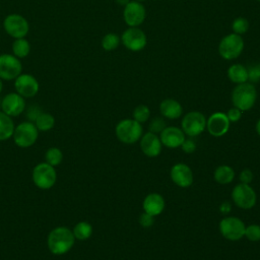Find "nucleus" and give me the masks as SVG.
Instances as JSON below:
<instances>
[{"label": "nucleus", "instance_id": "obj_1", "mask_svg": "<svg viewBox=\"0 0 260 260\" xmlns=\"http://www.w3.org/2000/svg\"><path fill=\"white\" fill-rule=\"evenodd\" d=\"M75 243L73 232L67 226L53 229L47 238V246L53 255H64L68 253Z\"/></svg>", "mask_w": 260, "mask_h": 260}, {"label": "nucleus", "instance_id": "obj_2", "mask_svg": "<svg viewBox=\"0 0 260 260\" xmlns=\"http://www.w3.org/2000/svg\"><path fill=\"white\" fill-rule=\"evenodd\" d=\"M231 98L234 107L240 109L242 112L249 111L256 103L257 90L253 83L247 81L237 84L232 91Z\"/></svg>", "mask_w": 260, "mask_h": 260}, {"label": "nucleus", "instance_id": "obj_3", "mask_svg": "<svg viewBox=\"0 0 260 260\" xmlns=\"http://www.w3.org/2000/svg\"><path fill=\"white\" fill-rule=\"evenodd\" d=\"M142 126L134 119L121 120L115 128L117 138L125 144H133L140 140L142 136Z\"/></svg>", "mask_w": 260, "mask_h": 260}, {"label": "nucleus", "instance_id": "obj_4", "mask_svg": "<svg viewBox=\"0 0 260 260\" xmlns=\"http://www.w3.org/2000/svg\"><path fill=\"white\" fill-rule=\"evenodd\" d=\"M13 140L14 143L22 148H27L32 146L38 137H39V130L34 122L24 121L19 123L13 132Z\"/></svg>", "mask_w": 260, "mask_h": 260}, {"label": "nucleus", "instance_id": "obj_5", "mask_svg": "<svg viewBox=\"0 0 260 260\" xmlns=\"http://www.w3.org/2000/svg\"><path fill=\"white\" fill-rule=\"evenodd\" d=\"M31 179L34 184L42 190H48L52 188L57 181V173L55 167L47 164L46 161L38 164L32 170Z\"/></svg>", "mask_w": 260, "mask_h": 260}, {"label": "nucleus", "instance_id": "obj_6", "mask_svg": "<svg viewBox=\"0 0 260 260\" xmlns=\"http://www.w3.org/2000/svg\"><path fill=\"white\" fill-rule=\"evenodd\" d=\"M4 31L12 39L25 38L29 31L27 19L19 13H10L3 19Z\"/></svg>", "mask_w": 260, "mask_h": 260}, {"label": "nucleus", "instance_id": "obj_7", "mask_svg": "<svg viewBox=\"0 0 260 260\" xmlns=\"http://www.w3.org/2000/svg\"><path fill=\"white\" fill-rule=\"evenodd\" d=\"M244 50V41L240 35L230 34L223 37L218 45V53L225 60L238 58Z\"/></svg>", "mask_w": 260, "mask_h": 260}, {"label": "nucleus", "instance_id": "obj_8", "mask_svg": "<svg viewBox=\"0 0 260 260\" xmlns=\"http://www.w3.org/2000/svg\"><path fill=\"white\" fill-rule=\"evenodd\" d=\"M220 235L229 241H239L245 236L246 225L236 216H225L219 221Z\"/></svg>", "mask_w": 260, "mask_h": 260}, {"label": "nucleus", "instance_id": "obj_9", "mask_svg": "<svg viewBox=\"0 0 260 260\" xmlns=\"http://www.w3.org/2000/svg\"><path fill=\"white\" fill-rule=\"evenodd\" d=\"M232 199L238 207L242 209H251L256 204L257 195L250 184L240 183L234 187L232 191Z\"/></svg>", "mask_w": 260, "mask_h": 260}, {"label": "nucleus", "instance_id": "obj_10", "mask_svg": "<svg viewBox=\"0 0 260 260\" xmlns=\"http://www.w3.org/2000/svg\"><path fill=\"white\" fill-rule=\"evenodd\" d=\"M22 73V64L20 59L13 54H0V78L5 81L14 80Z\"/></svg>", "mask_w": 260, "mask_h": 260}, {"label": "nucleus", "instance_id": "obj_11", "mask_svg": "<svg viewBox=\"0 0 260 260\" xmlns=\"http://www.w3.org/2000/svg\"><path fill=\"white\" fill-rule=\"evenodd\" d=\"M181 125V129L186 135L194 137L200 135L206 129V118L200 112L191 111L184 115Z\"/></svg>", "mask_w": 260, "mask_h": 260}, {"label": "nucleus", "instance_id": "obj_12", "mask_svg": "<svg viewBox=\"0 0 260 260\" xmlns=\"http://www.w3.org/2000/svg\"><path fill=\"white\" fill-rule=\"evenodd\" d=\"M121 42L126 47V49L138 52L144 49L147 43L146 36L142 29H140L138 26H129L127 29H125L121 36Z\"/></svg>", "mask_w": 260, "mask_h": 260}, {"label": "nucleus", "instance_id": "obj_13", "mask_svg": "<svg viewBox=\"0 0 260 260\" xmlns=\"http://www.w3.org/2000/svg\"><path fill=\"white\" fill-rule=\"evenodd\" d=\"M13 81L15 91L24 99L34 98L40 90L38 79L29 73H21Z\"/></svg>", "mask_w": 260, "mask_h": 260}, {"label": "nucleus", "instance_id": "obj_14", "mask_svg": "<svg viewBox=\"0 0 260 260\" xmlns=\"http://www.w3.org/2000/svg\"><path fill=\"white\" fill-rule=\"evenodd\" d=\"M25 107V99L16 91L9 92L1 99V111L11 118L21 115Z\"/></svg>", "mask_w": 260, "mask_h": 260}, {"label": "nucleus", "instance_id": "obj_15", "mask_svg": "<svg viewBox=\"0 0 260 260\" xmlns=\"http://www.w3.org/2000/svg\"><path fill=\"white\" fill-rule=\"evenodd\" d=\"M146 11L141 2L130 1L124 6L123 18L128 26H139L145 19Z\"/></svg>", "mask_w": 260, "mask_h": 260}, {"label": "nucleus", "instance_id": "obj_16", "mask_svg": "<svg viewBox=\"0 0 260 260\" xmlns=\"http://www.w3.org/2000/svg\"><path fill=\"white\" fill-rule=\"evenodd\" d=\"M230 120L225 113L215 112L206 120V129L211 136L220 137L228 133L230 129Z\"/></svg>", "mask_w": 260, "mask_h": 260}, {"label": "nucleus", "instance_id": "obj_17", "mask_svg": "<svg viewBox=\"0 0 260 260\" xmlns=\"http://www.w3.org/2000/svg\"><path fill=\"white\" fill-rule=\"evenodd\" d=\"M170 176L172 181L181 188H188L193 183V172L188 165L183 162L174 165L171 169Z\"/></svg>", "mask_w": 260, "mask_h": 260}, {"label": "nucleus", "instance_id": "obj_18", "mask_svg": "<svg viewBox=\"0 0 260 260\" xmlns=\"http://www.w3.org/2000/svg\"><path fill=\"white\" fill-rule=\"evenodd\" d=\"M159 139L164 146L169 148L181 147L185 140V133L181 128L175 126H167L160 133Z\"/></svg>", "mask_w": 260, "mask_h": 260}, {"label": "nucleus", "instance_id": "obj_19", "mask_svg": "<svg viewBox=\"0 0 260 260\" xmlns=\"http://www.w3.org/2000/svg\"><path fill=\"white\" fill-rule=\"evenodd\" d=\"M141 151L148 157H155L161 151V142L159 136L152 132L143 134L139 140Z\"/></svg>", "mask_w": 260, "mask_h": 260}, {"label": "nucleus", "instance_id": "obj_20", "mask_svg": "<svg viewBox=\"0 0 260 260\" xmlns=\"http://www.w3.org/2000/svg\"><path fill=\"white\" fill-rule=\"evenodd\" d=\"M165 206H166L165 199L158 193H150L146 195L142 202L143 211L152 216L159 215L164 211Z\"/></svg>", "mask_w": 260, "mask_h": 260}, {"label": "nucleus", "instance_id": "obj_21", "mask_svg": "<svg viewBox=\"0 0 260 260\" xmlns=\"http://www.w3.org/2000/svg\"><path fill=\"white\" fill-rule=\"evenodd\" d=\"M159 112L164 118L175 120L182 116L183 108L178 101L174 99H165L159 104Z\"/></svg>", "mask_w": 260, "mask_h": 260}, {"label": "nucleus", "instance_id": "obj_22", "mask_svg": "<svg viewBox=\"0 0 260 260\" xmlns=\"http://www.w3.org/2000/svg\"><path fill=\"white\" fill-rule=\"evenodd\" d=\"M228 77L229 79L236 83H244L248 81V69L246 66L242 64H234L228 69Z\"/></svg>", "mask_w": 260, "mask_h": 260}, {"label": "nucleus", "instance_id": "obj_23", "mask_svg": "<svg viewBox=\"0 0 260 260\" xmlns=\"http://www.w3.org/2000/svg\"><path fill=\"white\" fill-rule=\"evenodd\" d=\"M14 128L15 125L12 118L0 111V141H5L12 137Z\"/></svg>", "mask_w": 260, "mask_h": 260}, {"label": "nucleus", "instance_id": "obj_24", "mask_svg": "<svg viewBox=\"0 0 260 260\" xmlns=\"http://www.w3.org/2000/svg\"><path fill=\"white\" fill-rule=\"evenodd\" d=\"M213 178L215 182H217L220 185H228L232 183V181L235 178V171L233 170L232 167L228 165H220L218 166L214 173H213Z\"/></svg>", "mask_w": 260, "mask_h": 260}, {"label": "nucleus", "instance_id": "obj_25", "mask_svg": "<svg viewBox=\"0 0 260 260\" xmlns=\"http://www.w3.org/2000/svg\"><path fill=\"white\" fill-rule=\"evenodd\" d=\"M11 50H12V54L21 60L26 58L29 55L31 46H30V43L25 38L14 39L11 45Z\"/></svg>", "mask_w": 260, "mask_h": 260}, {"label": "nucleus", "instance_id": "obj_26", "mask_svg": "<svg viewBox=\"0 0 260 260\" xmlns=\"http://www.w3.org/2000/svg\"><path fill=\"white\" fill-rule=\"evenodd\" d=\"M73 235L75 240L85 241L92 235V226L87 221H79L73 228Z\"/></svg>", "mask_w": 260, "mask_h": 260}, {"label": "nucleus", "instance_id": "obj_27", "mask_svg": "<svg viewBox=\"0 0 260 260\" xmlns=\"http://www.w3.org/2000/svg\"><path fill=\"white\" fill-rule=\"evenodd\" d=\"M34 123L37 126L39 131L45 132V131L51 130L54 127V125H55V118L50 113L42 112L38 116V118L36 119V121Z\"/></svg>", "mask_w": 260, "mask_h": 260}, {"label": "nucleus", "instance_id": "obj_28", "mask_svg": "<svg viewBox=\"0 0 260 260\" xmlns=\"http://www.w3.org/2000/svg\"><path fill=\"white\" fill-rule=\"evenodd\" d=\"M63 160V152L58 147H50L45 152V161L53 167L59 166Z\"/></svg>", "mask_w": 260, "mask_h": 260}, {"label": "nucleus", "instance_id": "obj_29", "mask_svg": "<svg viewBox=\"0 0 260 260\" xmlns=\"http://www.w3.org/2000/svg\"><path fill=\"white\" fill-rule=\"evenodd\" d=\"M120 42H121V39L117 34L109 32L103 37L102 47L105 51H114L118 48Z\"/></svg>", "mask_w": 260, "mask_h": 260}, {"label": "nucleus", "instance_id": "obj_30", "mask_svg": "<svg viewBox=\"0 0 260 260\" xmlns=\"http://www.w3.org/2000/svg\"><path fill=\"white\" fill-rule=\"evenodd\" d=\"M133 119L138 123H145L150 118V110L145 105H139L133 110Z\"/></svg>", "mask_w": 260, "mask_h": 260}, {"label": "nucleus", "instance_id": "obj_31", "mask_svg": "<svg viewBox=\"0 0 260 260\" xmlns=\"http://www.w3.org/2000/svg\"><path fill=\"white\" fill-rule=\"evenodd\" d=\"M248 28H249V21H248V19H246L245 17H242V16L235 18L232 23V29H233L234 34H237L240 36L245 34L248 30Z\"/></svg>", "mask_w": 260, "mask_h": 260}, {"label": "nucleus", "instance_id": "obj_32", "mask_svg": "<svg viewBox=\"0 0 260 260\" xmlns=\"http://www.w3.org/2000/svg\"><path fill=\"white\" fill-rule=\"evenodd\" d=\"M251 242H259L260 241V225L256 223L249 224L245 229V236Z\"/></svg>", "mask_w": 260, "mask_h": 260}, {"label": "nucleus", "instance_id": "obj_33", "mask_svg": "<svg viewBox=\"0 0 260 260\" xmlns=\"http://www.w3.org/2000/svg\"><path fill=\"white\" fill-rule=\"evenodd\" d=\"M166 127H167V125H166L165 120L160 117H155L150 120L149 125H148V130H149V132L157 134V133H160Z\"/></svg>", "mask_w": 260, "mask_h": 260}, {"label": "nucleus", "instance_id": "obj_34", "mask_svg": "<svg viewBox=\"0 0 260 260\" xmlns=\"http://www.w3.org/2000/svg\"><path fill=\"white\" fill-rule=\"evenodd\" d=\"M248 80L251 82H258L260 80V62L252 64L248 68Z\"/></svg>", "mask_w": 260, "mask_h": 260}, {"label": "nucleus", "instance_id": "obj_35", "mask_svg": "<svg viewBox=\"0 0 260 260\" xmlns=\"http://www.w3.org/2000/svg\"><path fill=\"white\" fill-rule=\"evenodd\" d=\"M42 109L34 104V105H30L27 109H26V117H27V121H30V122H35L36 119L38 118V116L42 113Z\"/></svg>", "mask_w": 260, "mask_h": 260}, {"label": "nucleus", "instance_id": "obj_36", "mask_svg": "<svg viewBox=\"0 0 260 260\" xmlns=\"http://www.w3.org/2000/svg\"><path fill=\"white\" fill-rule=\"evenodd\" d=\"M138 221H139V224L143 228H150L153 222H154V216L146 213V212H143L139 215V218H138Z\"/></svg>", "mask_w": 260, "mask_h": 260}, {"label": "nucleus", "instance_id": "obj_37", "mask_svg": "<svg viewBox=\"0 0 260 260\" xmlns=\"http://www.w3.org/2000/svg\"><path fill=\"white\" fill-rule=\"evenodd\" d=\"M225 114H226L228 119H229L230 122H232V123L238 122V121L241 119V117H242V111H241L240 109L236 108V107L231 108V109L228 111V113H225Z\"/></svg>", "mask_w": 260, "mask_h": 260}, {"label": "nucleus", "instance_id": "obj_38", "mask_svg": "<svg viewBox=\"0 0 260 260\" xmlns=\"http://www.w3.org/2000/svg\"><path fill=\"white\" fill-rule=\"evenodd\" d=\"M239 179L243 184H250L253 180V173L249 169H245L240 173Z\"/></svg>", "mask_w": 260, "mask_h": 260}, {"label": "nucleus", "instance_id": "obj_39", "mask_svg": "<svg viewBox=\"0 0 260 260\" xmlns=\"http://www.w3.org/2000/svg\"><path fill=\"white\" fill-rule=\"evenodd\" d=\"M182 149L184 152L186 153H192L196 150V143L192 140V139H186L184 140V142L181 145Z\"/></svg>", "mask_w": 260, "mask_h": 260}, {"label": "nucleus", "instance_id": "obj_40", "mask_svg": "<svg viewBox=\"0 0 260 260\" xmlns=\"http://www.w3.org/2000/svg\"><path fill=\"white\" fill-rule=\"evenodd\" d=\"M231 209H232V206H231V204H230L229 202H223V203H221L220 206H219V211H220L221 213H223V214L230 213Z\"/></svg>", "mask_w": 260, "mask_h": 260}, {"label": "nucleus", "instance_id": "obj_41", "mask_svg": "<svg viewBox=\"0 0 260 260\" xmlns=\"http://www.w3.org/2000/svg\"><path fill=\"white\" fill-rule=\"evenodd\" d=\"M131 0H116V2L119 4V5H122V6H125L127 5Z\"/></svg>", "mask_w": 260, "mask_h": 260}, {"label": "nucleus", "instance_id": "obj_42", "mask_svg": "<svg viewBox=\"0 0 260 260\" xmlns=\"http://www.w3.org/2000/svg\"><path fill=\"white\" fill-rule=\"evenodd\" d=\"M256 132H257V134L260 136V119L257 121V123H256Z\"/></svg>", "mask_w": 260, "mask_h": 260}, {"label": "nucleus", "instance_id": "obj_43", "mask_svg": "<svg viewBox=\"0 0 260 260\" xmlns=\"http://www.w3.org/2000/svg\"><path fill=\"white\" fill-rule=\"evenodd\" d=\"M2 89H3V80L0 78V93H1Z\"/></svg>", "mask_w": 260, "mask_h": 260}, {"label": "nucleus", "instance_id": "obj_44", "mask_svg": "<svg viewBox=\"0 0 260 260\" xmlns=\"http://www.w3.org/2000/svg\"><path fill=\"white\" fill-rule=\"evenodd\" d=\"M135 1H138V2H143V1H145V0H135Z\"/></svg>", "mask_w": 260, "mask_h": 260}, {"label": "nucleus", "instance_id": "obj_45", "mask_svg": "<svg viewBox=\"0 0 260 260\" xmlns=\"http://www.w3.org/2000/svg\"><path fill=\"white\" fill-rule=\"evenodd\" d=\"M0 111H1V99H0Z\"/></svg>", "mask_w": 260, "mask_h": 260}, {"label": "nucleus", "instance_id": "obj_46", "mask_svg": "<svg viewBox=\"0 0 260 260\" xmlns=\"http://www.w3.org/2000/svg\"><path fill=\"white\" fill-rule=\"evenodd\" d=\"M258 1H260V0H258Z\"/></svg>", "mask_w": 260, "mask_h": 260}]
</instances>
